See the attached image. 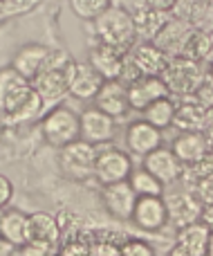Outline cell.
<instances>
[{
	"instance_id": "9",
	"label": "cell",
	"mask_w": 213,
	"mask_h": 256,
	"mask_svg": "<svg viewBox=\"0 0 213 256\" xmlns=\"http://www.w3.org/2000/svg\"><path fill=\"white\" fill-rule=\"evenodd\" d=\"M164 204H166V212H169V220L178 230L193 225L202 216V204L198 200V196H193L191 191H180V194L166 196Z\"/></svg>"
},
{
	"instance_id": "25",
	"label": "cell",
	"mask_w": 213,
	"mask_h": 256,
	"mask_svg": "<svg viewBox=\"0 0 213 256\" xmlns=\"http://www.w3.org/2000/svg\"><path fill=\"white\" fill-rule=\"evenodd\" d=\"M0 236L13 248H22L27 243V216L18 209H9L0 216Z\"/></svg>"
},
{
	"instance_id": "19",
	"label": "cell",
	"mask_w": 213,
	"mask_h": 256,
	"mask_svg": "<svg viewBox=\"0 0 213 256\" xmlns=\"http://www.w3.org/2000/svg\"><path fill=\"white\" fill-rule=\"evenodd\" d=\"M130 61L137 68V72L142 76H160L164 74V70L169 68V56L162 52L157 45L153 43H142L130 52Z\"/></svg>"
},
{
	"instance_id": "10",
	"label": "cell",
	"mask_w": 213,
	"mask_h": 256,
	"mask_svg": "<svg viewBox=\"0 0 213 256\" xmlns=\"http://www.w3.org/2000/svg\"><path fill=\"white\" fill-rule=\"evenodd\" d=\"M144 168H146L151 176H155L157 180L166 186V184H173V182H178L180 178H182L184 164L175 158L173 150L160 146V148H155L153 153H148L146 158H144Z\"/></svg>"
},
{
	"instance_id": "31",
	"label": "cell",
	"mask_w": 213,
	"mask_h": 256,
	"mask_svg": "<svg viewBox=\"0 0 213 256\" xmlns=\"http://www.w3.org/2000/svg\"><path fill=\"white\" fill-rule=\"evenodd\" d=\"M209 176H213V155H211V153H207L205 158H200L198 162L189 164L187 171H182V178L191 180L193 189H196L198 182L205 180V178H209Z\"/></svg>"
},
{
	"instance_id": "42",
	"label": "cell",
	"mask_w": 213,
	"mask_h": 256,
	"mask_svg": "<svg viewBox=\"0 0 213 256\" xmlns=\"http://www.w3.org/2000/svg\"><path fill=\"white\" fill-rule=\"evenodd\" d=\"M205 137H207V148H209V153L213 155V126L205 132Z\"/></svg>"
},
{
	"instance_id": "28",
	"label": "cell",
	"mask_w": 213,
	"mask_h": 256,
	"mask_svg": "<svg viewBox=\"0 0 213 256\" xmlns=\"http://www.w3.org/2000/svg\"><path fill=\"white\" fill-rule=\"evenodd\" d=\"M128 182H130V186L135 189V194H137V196H157V198H162L164 184H162L155 176H151V173H148L144 166L130 173Z\"/></svg>"
},
{
	"instance_id": "26",
	"label": "cell",
	"mask_w": 213,
	"mask_h": 256,
	"mask_svg": "<svg viewBox=\"0 0 213 256\" xmlns=\"http://www.w3.org/2000/svg\"><path fill=\"white\" fill-rule=\"evenodd\" d=\"M133 20H135V32L137 36L146 40H155V36L162 32V27L166 25V14L164 12H155V9H139V12L133 14Z\"/></svg>"
},
{
	"instance_id": "39",
	"label": "cell",
	"mask_w": 213,
	"mask_h": 256,
	"mask_svg": "<svg viewBox=\"0 0 213 256\" xmlns=\"http://www.w3.org/2000/svg\"><path fill=\"white\" fill-rule=\"evenodd\" d=\"M148 9H155V12H171V9L178 4V0H144Z\"/></svg>"
},
{
	"instance_id": "13",
	"label": "cell",
	"mask_w": 213,
	"mask_h": 256,
	"mask_svg": "<svg viewBox=\"0 0 213 256\" xmlns=\"http://www.w3.org/2000/svg\"><path fill=\"white\" fill-rule=\"evenodd\" d=\"M90 66L99 72L106 81H117L121 79V72H124V63H126V54L119 50L110 48L106 43H94L90 48Z\"/></svg>"
},
{
	"instance_id": "33",
	"label": "cell",
	"mask_w": 213,
	"mask_h": 256,
	"mask_svg": "<svg viewBox=\"0 0 213 256\" xmlns=\"http://www.w3.org/2000/svg\"><path fill=\"white\" fill-rule=\"evenodd\" d=\"M193 102L205 106V108H213V81L209 76H207V79L200 84V88L193 92Z\"/></svg>"
},
{
	"instance_id": "32",
	"label": "cell",
	"mask_w": 213,
	"mask_h": 256,
	"mask_svg": "<svg viewBox=\"0 0 213 256\" xmlns=\"http://www.w3.org/2000/svg\"><path fill=\"white\" fill-rule=\"evenodd\" d=\"M121 256H155V252H153V248L146 240L130 238L121 245Z\"/></svg>"
},
{
	"instance_id": "7",
	"label": "cell",
	"mask_w": 213,
	"mask_h": 256,
	"mask_svg": "<svg viewBox=\"0 0 213 256\" xmlns=\"http://www.w3.org/2000/svg\"><path fill=\"white\" fill-rule=\"evenodd\" d=\"M103 84H106V79H103L90 63L72 61L70 66H67V88H70L72 97L94 99Z\"/></svg>"
},
{
	"instance_id": "21",
	"label": "cell",
	"mask_w": 213,
	"mask_h": 256,
	"mask_svg": "<svg viewBox=\"0 0 213 256\" xmlns=\"http://www.w3.org/2000/svg\"><path fill=\"white\" fill-rule=\"evenodd\" d=\"M126 144L133 153L146 158L148 153H153L155 148L162 146V130L151 126L148 122H135L126 130Z\"/></svg>"
},
{
	"instance_id": "47",
	"label": "cell",
	"mask_w": 213,
	"mask_h": 256,
	"mask_svg": "<svg viewBox=\"0 0 213 256\" xmlns=\"http://www.w3.org/2000/svg\"><path fill=\"white\" fill-rule=\"evenodd\" d=\"M0 135H2V124H0Z\"/></svg>"
},
{
	"instance_id": "4",
	"label": "cell",
	"mask_w": 213,
	"mask_h": 256,
	"mask_svg": "<svg viewBox=\"0 0 213 256\" xmlns=\"http://www.w3.org/2000/svg\"><path fill=\"white\" fill-rule=\"evenodd\" d=\"M40 132L54 148H65L67 144L81 140V115L65 106H56L43 117Z\"/></svg>"
},
{
	"instance_id": "11",
	"label": "cell",
	"mask_w": 213,
	"mask_h": 256,
	"mask_svg": "<svg viewBox=\"0 0 213 256\" xmlns=\"http://www.w3.org/2000/svg\"><path fill=\"white\" fill-rule=\"evenodd\" d=\"M139 196L130 186V182H117V184H106L103 186V204L106 209L119 220H130L135 212Z\"/></svg>"
},
{
	"instance_id": "20",
	"label": "cell",
	"mask_w": 213,
	"mask_h": 256,
	"mask_svg": "<svg viewBox=\"0 0 213 256\" xmlns=\"http://www.w3.org/2000/svg\"><path fill=\"white\" fill-rule=\"evenodd\" d=\"M61 240L58 220L47 212H36L27 216V243L56 245Z\"/></svg>"
},
{
	"instance_id": "45",
	"label": "cell",
	"mask_w": 213,
	"mask_h": 256,
	"mask_svg": "<svg viewBox=\"0 0 213 256\" xmlns=\"http://www.w3.org/2000/svg\"><path fill=\"white\" fill-rule=\"evenodd\" d=\"M207 256H213V232H211V240H209V250H207Z\"/></svg>"
},
{
	"instance_id": "2",
	"label": "cell",
	"mask_w": 213,
	"mask_h": 256,
	"mask_svg": "<svg viewBox=\"0 0 213 256\" xmlns=\"http://www.w3.org/2000/svg\"><path fill=\"white\" fill-rule=\"evenodd\" d=\"M92 22H94V34H97L99 43H106L124 54H126V50L133 48L135 38H137L133 14L124 7H117V4H110Z\"/></svg>"
},
{
	"instance_id": "3",
	"label": "cell",
	"mask_w": 213,
	"mask_h": 256,
	"mask_svg": "<svg viewBox=\"0 0 213 256\" xmlns=\"http://www.w3.org/2000/svg\"><path fill=\"white\" fill-rule=\"evenodd\" d=\"M72 63V58L65 52L56 50L49 52V58L45 63V68L40 70V74L31 81L34 90L38 92V97L45 102H58L65 94H70L67 88V66Z\"/></svg>"
},
{
	"instance_id": "12",
	"label": "cell",
	"mask_w": 213,
	"mask_h": 256,
	"mask_svg": "<svg viewBox=\"0 0 213 256\" xmlns=\"http://www.w3.org/2000/svg\"><path fill=\"white\" fill-rule=\"evenodd\" d=\"M169 88L160 76H139L137 81L128 84V102L130 108L135 110H146L151 104H155L157 99L169 97Z\"/></svg>"
},
{
	"instance_id": "5",
	"label": "cell",
	"mask_w": 213,
	"mask_h": 256,
	"mask_svg": "<svg viewBox=\"0 0 213 256\" xmlns=\"http://www.w3.org/2000/svg\"><path fill=\"white\" fill-rule=\"evenodd\" d=\"M162 81L166 84L169 92L175 94H193L200 84L205 81V74L200 70V63L191 61L187 56H180L169 61V68L162 74Z\"/></svg>"
},
{
	"instance_id": "22",
	"label": "cell",
	"mask_w": 213,
	"mask_h": 256,
	"mask_svg": "<svg viewBox=\"0 0 213 256\" xmlns=\"http://www.w3.org/2000/svg\"><path fill=\"white\" fill-rule=\"evenodd\" d=\"M191 27L182 20H166V25L162 27V32L155 36L153 45L162 50L164 54H180L182 56L184 48H187L189 38H191Z\"/></svg>"
},
{
	"instance_id": "18",
	"label": "cell",
	"mask_w": 213,
	"mask_h": 256,
	"mask_svg": "<svg viewBox=\"0 0 213 256\" xmlns=\"http://www.w3.org/2000/svg\"><path fill=\"white\" fill-rule=\"evenodd\" d=\"M173 126L182 132H207L213 126V108H205L196 102H187L175 110Z\"/></svg>"
},
{
	"instance_id": "6",
	"label": "cell",
	"mask_w": 213,
	"mask_h": 256,
	"mask_svg": "<svg viewBox=\"0 0 213 256\" xmlns=\"http://www.w3.org/2000/svg\"><path fill=\"white\" fill-rule=\"evenodd\" d=\"M97 146L90 142L76 140L61 148V166L74 180H85L90 173H94V162H97Z\"/></svg>"
},
{
	"instance_id": "15",
	"label": "cell",
	"mask_w": 213,
	"mask_h": 256,
	"mask_svg": "<svg viewBox=\"0 0 213 256\" xmlns=\"http://www.w3.org/2000/svg\"><path fill=\"white\" fill-rule=\"evenodd\" d=\"M133 220L146 232H155L169 222V212L162 198L157 196H139L133 212Z\"/></svg>"
},
{
	"instance_id": "41",
	"label": "cell",
	"mask_w": 213,
	"mask_h": 256,
	"mask_svg": "<svg viewBox=\"0 0 213 256\" xmlns=\"http://www.w3.org/2000/svg\"><path fill=\"white\" fill-rule=\"evenodd\" d=\"M13 250H16V248H13L11 243H7V240H4L2 236H0V256H11V254H13Z\"/></svg>"
},
{
	"instance_id": "43",
	"label": "cell",
	"mask_w": 213,
	"mask_h": 256,
	"mask_svg": "<svg viewBox=\"0 0 213 256\" xmlns=\"http://www.w3.org/2000/svg\"><path fill=\"white\" fill-rule=\"evenodd\" d=\"M169 256H189V252L182 248V245H175V248L169 252Z\"/></svg>"
},
{
	"instance_id": "36",
	"label": "cell",
	"mask_w": 213,
	"mask_h": 256,
	"mask_svg": "<svg viewBox=\"0 0 213 256\" xmlns=\"http://www.w3.org/2000/svg\"><path fill=\"white\" fill-rule=\"evenodd\" d=\"M58 256H90V245L85 243V240H79V238L67 240V243L61 248Z\"/></svg>"
},
{
	"instance_id": "23",
	"label": "cell",
	"mask_w": 213,
	"mask_h": 256,
	"mask_svg": "<svg viewBox=\"0 0 213 256\" xmlns=\"http://www.w3.org/2000/svg\"><path fill=\"white\" fill-rule=\"evenodd\" d=\"M171 150H173L175 158H178L182 164H187V166L193 162H198L200 158H205V155L209 153L205 132H182L180 137H175L173 148Z\"/></svg>"
},
{
	"instance_id": "16",
	"label": "cell",
	"mask_w": 213,
	"mask_h": 256,
	"mask_svg": "<svg viewBox=\"0 0 213 256\" xmlns=\"http://www.w3.org/2000/svg\"><path fill=\"white\" fill-rule=\"evenodd\" d=\"M97 106L101 112L110 115L112 120L117 117H124L130 108V102H128V86H124V81H106L99 90V94L94 97Z\"/></svg>"
},
{
	"instance_id": "35",
	"label": "cell",
	"mask_w": 213,
	"mask_h": 256,
	"mask_svg": "<svg viewBox=\"0 0 213 256\" xmlns=\"http://www.w3.org/2000/svg\"><path fill=\"white\" fill-rule=\"evenodd\" d=\"M90 245V256H121V248L108 240H94Z\"/></svg>"
},
{
	"instance_id": "40",
	"label": "cell",
	"mask_w": 213,
	"mask_h": 256,
	"mask_svg": "<svg viewBox=\"0 0 213 256\" xmlns=\"http://www.w3.org/2000/svg\"><path fill=\"white\" fill-rule=\"evenodd\" d=\"M200 220L205 222L207 227L213 232V204H207V209H202V216H200Z\"/></svg>"
},
{
	"instance_id": "17",
	"label": "cell",
	"mask_w": 213,
	"mask_h": 256,
	"mask_svg": "<svg viewBox=\"0 0 213 256\" xmlns=\"http://www.w3.org/2000/svg\"><path fill=\"white\" fill-rule=\"evenodd\" d=\"M115 135V120L99 108H88L81 115V140L90 144H103Z\"/></svg>"
},
{
	"instance_id": "14",
	"label": "cell",
	"mask_w": 213,
	"mask_h": 256,
	"mask_svg": "<svg viewBox=\"0 0 213 256\" xmlns=\"http://www.w3.org/2000/svg\"><path fill=\"white\" fill-rule=\"evenodd\" d=\"M49 52H52V50L40 43H27L16 52V56H13V61H11V68L22 79H27L31 84V81L40 74V70L45 68V63H47V58H49Z\"/></svg>"
},
{
	"instance_id": "34",
	"label": "cell",
	"mask_w": 213,
	"mask_h": 256,
	"mask_svg": "<svg viewBox=\"0 0 213 256\" xmlns=\"http://www.w3.org/2000/svg\"><path fill=\"white\" fill-rule=\"evenodd\" d=\"M20 256H58L56 245L47 243H25L20 248Z\"/></svg>"
},
{
	"instance_id": "24",
	"label": "cell",
	"mask_w": 213,
	"mask_h": 256,
	"mask_svg": "<svg viewBox=\"0 0 213 256\" xmlns=\"http://www.w3.org/2000/svg\"><path fill=\"white\" fill-rule=\"evenodd\" d=\"M211 240V230L202 220L193 222L189 227H182L178 234V245H182L189 256H207Z\"/></svg>"
},
{
	"instance_id": "38",
	"label": "cell",
	"mask_w": 213,
	"mask_h": 256,
	"mask_svg": "<svg viewBox=\"0 0 213 256\" xmlns=\"http://www.w3.org/2000/svg\"><path fill=\"white\" fill-rule=\"evenodd\" d=\"M11 196H13V184L9 182V178H4L0 173V207H4L11 200Z\"/></svg>"
},
{
	"instance_id": "37",
	"label": "cell",
	"mask_w": 213,
	"mask_h": 256,
	"mask_svg": "<svg viewBox=\"0 0 213 256\" xmlns=\"http://www.w3.org/2000/svg\"><path fill=\"white\" fill-rule=\"evenodd\" d=\"M196 196L200 202L205 204H213V176L205 178V180H200L196 184Z\"/></svg>"
},
{
	"instance_id": "8",
	"label": "cell",
	"mask_w": 213,
	"mask_h": 256,
	"mask_svg": "<svg viewBox=\"0 0 213 256\" xmlns=\"http://www.w3.org/2000/svg\"><path fill=\"white\" fill-rule=\"evenodd\" d=\"M133 173V162L130 158L119 148H108L97 155L94 162V176L103 184H117V182H126Z\"/></svg>"
},
{
	"instance_id": "46",
	"label": "cell",
	"mask_w": 213,
	"mask_h": 256,
	"mask_svg": "<svg viewBox=\"0 0 213 256\" xmlns=\"http://www.w3.org/2000/svg\"><path fill=\"white\" fill-rule=\"evenodd\" d=\"M209 79L213 81V63H211V70H209Z\"/></svg>"
},
{
	"instance_id": "27",
	"label": "cell",
	"mask_w": 213,
	"mask_h": 256,
	"mask_svg": "<svg viewBox=\"0 0 213 256\" xmlns=\"http://www.w3.org/2000/svg\"><path fill=\"white\" fill-rule=\"evenodd\" d=\"M175 110H178V106L171 102V97L157 99L155 104H151V106L144 110V122H148L151 126L162 130V128H166V126H173Z\"/></svg>"
},
{
	"instance_id": "44",
	"label": "cell",
	"mask_w": 213,
	"mask_h": 256,
	"mask_svg": "<svg viewBox=\"0 0 213 256\" xmlns=\"http://www.w3.org/2000/svg\"><path fill=\"white\" fill-rule=\"evenodd\" d=\"M209 48H211V63H213V30L209 32Z\"/></svg>"
},
{
	"instance_id": "29",
	"label": "cell",
	"mask_w": 213,
	"mask_h": 256,
	"mask_svg": "<svg viewBox=\"0 0 213 256\" xmlns=\"http://www.w3.org/2000/svg\"><path fill=\"white\" fill-rule=\"evenodd\" d=\"M182 56L191 58V61H211V48H209V32H193L189 38L187 48H184Z\"/></svg>"
},
{
	"instance_id": "1",
	"label": "cell",
	"mask_w": 213,
	"mask_h": 256,
	"mask_svg": "<svg viewBox=\"0 0 213 256\" xmlns=\"http://www.w3.org/2000/svg\"><path fill=\"white\" fill-rule=\"evenodd\" d=\"M0 110L9 124L29 122L43 110V99L34 86L22 79L11 66L0 68Z\"/></svg>"
},
{
	"instance_id": "30",
	"label": "cell",
	"mask_w": 213,
	"mask_h": 256,
	"mask_svg": "<svg viewBox=\"0 0 213 256\" xmlns=\"http://www.w3.org/2000/svg\"><path fill=\"white\" fill-rule=\"evenodd\" d=\"M112 4V0H70V7L81 20H97Z\"/></svg>"
}]
</instances>
